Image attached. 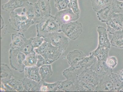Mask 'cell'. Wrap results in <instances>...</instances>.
<instances>
[{
	"mask_svg": "<svg viewBox=\"0 0 123 92\" xmlns=\"http://www.w3.org/2000/svg\"><path fill=\"white\" fill-rule=\"evenodd\" d=\"M39 68L36 66L25 67L24 71L25 77L40 82L41 80V78L39 72Z\"/></svg>",
	"mask_w": 123,
	"mask_h": 92,
	"instance_id": "18",
	"label": "cell"
},
{
	"mask_svg": "<svg viewBox=\"0 0 123 92\" xmlns=\"http://www.w3.org/2000/svg\"><path fill=\"white\" fill-rule=\"evenodd\" d=\"M34 16L33 19L36 24L38 23L42 20L44 15L43 12L39 7L37 3H36L34 4Z\"/></svg>",
	"mask_w": 123,
	"mask_h": 92,
	"instance_id": "33",
	"label": "cell"
},
{
	"mask_svg": "<svg viewBox=\"0 0 123 92\" xmlns=\"http://www.w3.org/2000/svg\"><path fill=\"white\" fill-rule=\"evenodd\" d=\"M39 72L41 75V79L49 78L53 74L51 65H43L39 68Z\"/></svg>",
	"mask_w": 123,
	"mask_h": 92,
	"instance_id": "26",
	"label": "cell"
},
{
	"mask_svg": "<svg viewBox=\"0 0 123 92\" xmlns=\"http://www.w3.org/2000/svg\"><path fill=\"white\" fill-rule=\"evenodd\" d=\"M61 81H58L53 83H48L44 82L43 84L47 87L48 92H56Z\"/></svg>",
	"mask_w": 123,
	"mask_h": 92,
	"instance_id": "39",
	"label": "cell"
},
{
	"mask_svg": "<svg viewBox=\"0 0 123 92\" xmlns=\"http://www.w3.org/2000/svg\"><path fill=\"white\" fill-rule=\"evenodd\" d=\"M54 2L55 6L59 11L68 7L70 0H54Z\"/></svg>",
	"mask_w": 123,
	"mask_h": 92,
	"instance_id": "35",
	"label": "cell"
},
{
	"mask_svg": "<svg viewBox=\"0 0 123 92\" xmlns=\"http://www.w3.org/2000/svg\"><path fill=\"white\" fill-rule=\"evenodd\" d=\"M107 66L112 69H113L118 64V60L116 57L114 56L108 57L106 61Z\"/></svg>",
	"mask_w": 123,
	"mask_h": 92,
	"instance_id": "40",
	"label": "cell"
},
{
	"mask_svg": "<svg viewBox=\"0 0 123 92\" xmlns=\"http://www.w3.org/2000/svg\"><path fill=\"white\" fill-rule=\"evenodd\" d=\"M109 49L98 47L95 50L90 52V56L95 57L99 61H106L109 56Z\"/></svg>",
	"mask_w": 123,
	"mask_h": 92,
	"instance_id": "19",
	"label": "cell"
},
{
	"mask_svg": "<svg viewBox=\"0 0 123 92\" xmlns=\"http://www.w3.org/2000/svg\"><path fill=\"white\" fill-rule=\"evenodd\" d=\"M95 92H114L115 90L110 76L101 78L96 86Z\"/></svg>",
	"mask_w": 123,
	"mask_h": 92,
	"instance_id": "13",
	"label": "cell"
},
{
	"mask_svg": "<svg viewBox=\"0 0 123 92\" xmlns=\"http://www.w3.org/2000/svg\"><path fill=\"white\" fill-rule=\"evenodd\" d=\"M90 68L100 77L110 76L113 72L112 69L108 67L105 61L96 60Z\"/></svg>",
	"mask_w": 123,
	"mask_h": 92,
	"instance_id": "9",
	"label": "cell"
},
{
	"mask_svg": "<svg viewBox=\"0 0 123 92\" xmlns=\"http://www.w3.org/2000/svg\"><path fill=\"white\" fill-rule=\"evenodd\" d=\"M4 26V20L2 18V16H1V29L2 30Z\"/></svg>",
	"mask_w": 123,
	"mask_h": 92,
	"instance_id": "44",
	"label": "cell"
},
{
	"mask_svg": "<svg viewBox=\"0 0 123 92\" xmlns=\"http://www.w3.org/2000/svg\"><path fill=\"white\" fill-rule=\"evenodd\" d=\"M30 3L28 0H9L7 3L2 4L1 8L3 10L10 13L19 8L25 7Z\"/></svg>",
	"mask_w": 123,
	"mask_h": 92,
	"instance_id": "12",
	"label": "cell"
},
{
	"mask_svg": "<svg viewBox=\"0 0 123 92\" xmlns=\"http://www.w3.org/2000/svg\"><path fill=\"white\" fill-rule=\"evenodd\" d=\"M79 81L92 84L97 86L101 78L94 71L89 68L78 76Z\"/></svg>",
	"mask_w": 123,
	"mask_h": 92,
	"instance_id": "10",
	"label": "cell"
},
{
	"mask_svg": "<svg viewBox=\"0 0 123 92\" xmlns=\"http://www.w3.org/2000/svg\"><path fill=\"white\" fill-rule=\"evenodd\" d=\"M26 56L18 49H10L9 51L10 66L15 70L20 72L24 71L25 66L24 62Z\"/></svg>",
	"mask_w": 123,
	"mask_h": 92,
	"instance_id": "4",
	"label": "cell"
},
{
	"mask_svg": "<svg viewBox=\"0 0 123 92\" xmlns=\"http://www.w3.org/2000/svg\"><path fill=\"white\" fill-rule=\"evenodd\" d=\"M17 92H26L23 86L22 80L15 79L14 77L8 80L7 83Z\"/></svg>",
	"mask_w": 123,
	"mask_h": 92,
	"instance_id": "28",
	"label": "cell"
},
{
	"mask_svg": "<svg viewBox=\"0 0 123 92\" xmlns=\"http://www.w3.org/2000/svg\"><path fill=\"white\" fill-rule=\"evenodd\" d=\"M22 8L21 14L25 15L28 19L33 20L34 16V4L30 2L27 6Z\"/></svg>",
	"mask_w": 123,
	"mask_h": 92,
	"instance_id": "31",
	"label": "cell"
},
{
	"mask_svg": "<svg viewBox=\"0 0 123 92\" xmlns=\"http://www.w3.org/2000/svg\"><path fill=\"white\" fill-rule=\"evenodd\" d=\"M114 13L123 14V2L113 0L111 4Z\"/></svg>",
	"mask_w": 123,
	"mask_h": 92,
	"instance_id": "34",
	"label": "cell"
},
{
	"mask_svg": "<svg viewBox=\"0 0 123 92\" xmlns=\"http://www.w3.org/2000/svg\"><path fill=\"white\" fill-rule=\"evenodd\" d=\"M26 38L22 33L12 34V42L10 45V49H18L24 44Z\"/></svg>",
	"mask_w": 123,
	"mask_h": 92,
	"instance_id": "21",
	"label": "cell"
},
{
	"mask_svg": "<svg viewBox=\"0 0 123 92\" xmlns=\"http://www.w3.org/2000/svg\"><path fill=\"white\" fill-rule=\"evenodd\" d=\"M38 6L45 16L51 15V9L50 0H38Z\"/></svg>",
	"mask_w": 123,
	"mask_h": 92,
	"instance_id": "25",
	"label": "cell"
},
{
	"mask_svg": "<svg viewBox=\"0 0 123 92\" xmlns=\"http://www.w3.org/2000/svg\"><path fill=\"white\" fill-rule=\"evenodd\" d=\"M61 26L55 16H45L37 24V36L43 37L49 33L62 32Z\"/></svg>",
	"mask_w": 123,
	"mask_h": 92,
	"instance_id": "1",
	"label": "cell"
},
{
	"mask_svg": "<svg viewBox=\"0 0 123 92\" xmlns=\"http://www.w3.org/2000/svg\"><path fill=\"white\" fill-rule=\"evenodd\" d=\"M97 60L95 57H86L79 63L74 66H70L64 71L62 75L66 79L73 76H78L87 68H90Z\"/></svg>",
	"mask_w": 123,
	"mask_h": 92,
	"instance_id": "2",
	"label": "cell"
},
{
	"mask_svg": "<svg viewBox=\"0 0 123 92\" xmlns=\"http://www.w3.org/2000/svg\"><path fill=\"white\" fill-rule=\"evenodd\" d=\"M80 15L74 13L70 7L58 11L55 16L59 24L62 25L77 21L79 18Z\"/></svg>",
	"mask_w": 123,
	"mask_h": 92,
	"instance_id": "8",
	"label": "cell"
},
{
	"mask_svg": "<svg viewBox=\"0 0 123 92\" xmlns=\"http://www.w3.org/2000/svg\"><path fill=\"white\" fill-rule=\"evenodd\" d=\"M49 65V63L41 55L37 54V61L36 65L37 66L40 68L44 65Z\"/></svg>",
	"mask_w": 123,
	"mask_h": 92,
	"instance_id": "42",
	"label": "cell"
},
{
	"mask_svg": "<svg viewBox=\"0 0 123 92\" xmlns=\"http://www.w3.org/2000/svg\"><path fill=\"white\" fill-rule=\"evenodd\" d=\"M28 18L25 15H19L13 11L10 13L9 22L12 26V29L17 31H19L20 26L21 22Z\"/></svg>",
	"mask_w": 123,
	"mask_h": 92,
	"instance_id": "17",
	"label": "cell"
},
{
	"mask_svg": "<svg viewBox=\"0 0 123 92\" xmlns=\"http://www.w3.org/2000/svg\"><path fill=\"white\" fill-rule=\"evenodd\" d=\"M62 32L69 39L74 40L78 39L82 33L83 26L82 23L76 21L62 25Z\"/></svg>",
	"mask_w": 123,
	"mask_h": 92,
	"instance_id": "5",
	"label": "cell"
},
{
	"mask_svg": "<svg viewBox=\"0 0 123 92\" xmlns=\"http://www.w3.org/2000/svg\"><path fill=\"white\" fill-rule=\"evenodd\" d=\"M106 23L107 32L110 34L113 35L122 31L123 28V14L114 13Z\"/></svg>",
	"mask_w": 123,
	"mask_h": 92,
	"instance_id": "6",
	"label": "cell"
},
{
	"mask_svg": "<svg viewBox=\"0 0 123 92\" xmlns=\"http://www.w3.org/2000/svg\"><path fill=\"white\" fill-rule=\"evenodd\" d=\"M43 38L45 41L57 48L62 53L68 45L69 39L62 32L49 33Z\"/></svg>",
	"mask_w": 123,
	"mask_h": 92,
	"instance_id": "3",
	"label": "cell"
},
{
	"mask_svg": "<svg viewBox=\"0 0 123 92\" xmlns=\"http://www.w3.org/2000/svg\"><path fill=\"white\" fill-rule=\"evenodd\" d=\"M113 0H91L93 9L96 12L111 5Z\"/></svg>",
	"mask_w": 123,
	"mask_h": 92,
	"instance_id": "23",
	"label": "cell"
},
{
	"mask_svg": "<svg viewBox=\"0 0 123 92\" xmlns=\"http://www.w3.org/2000/svg\"><path fill=\"white\" fill-rule=\"evenodd\" d=\"M68 7L72 10L74 13L80 16V10L78 4V0H70Z\"/></svg>",
	"mask_w": 123,
	"mask_h": 92,
	"instance_id": "37",
	"label": "cell"
},
{
	"mask_svg": "<svg viewBox=\"0 0 123 92\" xmlns=\"http://www.w3.org/2000/svg\"><path fill=\"white\" fill-rule=\"evenodd\" d=\"M35 24L36 23L33 20L28 19L21 22L20 26L19 31L25 32L31 26Z\"/></svg>",
	"mask_w": 123,
	"mask_h": 92,
	"instance_id": "36",
	"label": "cell"
},
{
	"mask_svg": "<svg viewBox=\"0 0 123 92\" xmlns=\"http://www.w3.org/2000/svg\"><path fill=\"white\" fill-rule=\"evenodd\" d=\"M18 49L26 56L35 52L34 48L31 44V39H27L26 38L24 44Z\"/></svg>",
	"mask_w": 123,
	"mask_h": 92,
	"instance_id": "29",
	"label": "cell"
},
{
	"mask_svg": "<svg viewBox=\"0 0 123 92\" xmlns=\"http://www.w3.org/2000/svg\"><path fill=\"white\" fill-rule=\"evenodd\" d=\"M62 53L57 48L48 43V49L46 51L41 55L48 62L49 64L51 65L59 59Z\"/></svg>",
	"mask_w": 123,
	"mask_h": 92,
	"instance_id": "11",
	"label": "cell"
},
{
	"mask_svg": "<svg viewBox=\"0 0 123 92\" xmlns=\"http://www.w3.org/2000/svg\"><path fill=\"white\" fill-rule=\"evenodd\" d=\"M79 81L78 76L68 77L63 81H61L56 92H79Z\"/></svg>",
	"mask_w": 123,
	"mask_h": 92,
	"instance_id": "7",
	"label": "cell"
},
{
	"mask_svg": "<svg viewBox=\"0 0 123 92\" xmlns=\"http://www.w3.org/2000/svg\"><path fill=\"white\" fill-rule=\"evenodd\" d=\"M22 81L26 91L29 92H40L41 86L44 82L43 79L38 82L25 77L23 79Z\"/></svg>",
	"mask_w": 123,
	"mask_h": 92,
	"instance_id": "15",
	"label": "cell"
},
{
	"mask_svg": "<svg viewBox=\"0 0 123 92\" xmlns=\"http://www.w3.org/2000/svg\"><path fill=\"white\" fill-rule=\"evenodd\" d=\"M31 42L32 46L34 48L38 47L44 41L43 37L37 36L31 38Z\"/></svg>",
	"mask_w": 123,
	"mask_h": 92,
	"instance_id": "38",
	"label": "cell"
},
{
	"mask_svg": "<svg viewBox=\"0 0 123 92\" xmlns=\"http://www.w3.org/2000/svg\"><path fill=\"white\" fill-rule=\"evenodd\" d=\"M110 77L115 92H121L123 87V81L120 79L118 74L112 72Z\"/></svg>",
	"mask_w": 123,
	"mask_h": 92,
	"instance_id": "27",
	"label": "cell"
},
{
	"mask_svg": "<svg viewBox=\"0 0 123 92\" xmlns=\"http://www.w3.org/2000/svg\"><path fill=\"white\" fill-rule=\"evenodd\" d=\"M114 13L111 5L97 12V16L99 20L101 22L106 23Z\"/></svg>",
	"mask_w": 123,
	"mask_h": 92,
	"instance_id": "20",
	"label": "cell"
},
{
	"mask_svg": "<svg viewBox=\"0 0 123 92\" xmlns=\"http://www.w3.org/2000/svg\"><path fill=\"white\" fill-rule=\"evenodd\" d=\"M0 66L1 82L6 84L8 80L14 77L13 73L7 65L1 63Z\"/></svg>",
	"mask_w": 123,
	"mask_h": 92,
	"instance_id": "22",
	"label": "cell"
},
{
	"mask_svg": "<svg viewBox=\"0 0 123 92\" xmlns=\"http://www.w3.org/2000/svg\"><path fill=\"white\" fill-rule=\"evenodd\" d=\"M48 43L44 41L41 46L37 48H35L34 51L37 54L42 55L46 52L48 49Z\"/></svg>",
	"mask_w": 123,
	"mask_h": 92,
	"instance_id": "41",
	"label": "cell"
},
{
	"mask_svg": "<svg viewBox=\"0 0 123 92\" xmlns=\"http://www.w3.org/2000/svg\"><path fill=\"white\" fill-rule=\"evenodd\" d=\"M37 54L35 52L26 56L24 62L25 67H31L36 66L37 61Z\"/></svg>",
	"mask_w": 123,
	"mask_h": 92,
	"instance_id": "30",
	"label": "cell"
},
{
	"mask_svg": "<svg viewBox=\"0 0 123 92\" xmlns=\"http://www.w3.org/2000/svg\"><path fill=\"white\" fill-rule=\"evenodd\" d=\"M86 57L82 51L74 50L70 52L67 56V60L70 66L79 63Z\"/></svg>",
	"mask_w": 123,
	"mask_h": 92,
	"instance_id": "16",
	"label": "cell"
},
{
	"mask_svg": "<svg viewBox=\"0 0 123 92\" xmlns=\"http://www.w3.org/2000/svg\"><path fill=\"white\" fill-rule=\"evenodd\" d=\"M120 79L123 81V69L117 73Z\"/></svg>",
	"mask_w": 123,
	"mask_h": 92,
	"instance_id": "43",
	"label": "cell"
},
{
	"mask_svg": "<svg viewBox=\"0 0 123 92\" xmlns=\"http://www.w3.org/2000/svg\"><path fill=\"white\" fill-rule=\"evenodd\" d=\"M97 31L99 35L98 47L110 49L111 45L108 38L107 29L103 26H98Z\"/></svg>",
	"mask_w": 123,
	"mask_h": 92,
	"instance_id": "14",
	"label": "cell"
},
{
	"mask_svg": "<svg viewBox=\"0 0 123 92\" xmlns=\"http://www.w3.org/2000/svg\"><path fill=\"white\" fill-rule=\"evenodd\" d=\"M111 43L112 46L115 47L123 48V31H120L113 34Z\"/></svg>",
	"mask_w": 123,
	"mask_h": 92,
	"instance_id": "24",
	"label": "cell"
},
{
	"mask_svg": "<svg viewBox=\"0 0 123 92\" xmlns=\"http://www.w3.org/2000/svg\"><path fill=\"white\" fill-rule=\"evenodd\" d=\"M122 31H123V30H122Z\"/></svg>",
	"mask_w": 123,
	"mask_h": 92,
	"instance_id": "45",
	"label": "cell"
},
{
	"mask_svg": "<svg viewBox=\"0 0 123 92\" xmlns=\"http://www.w3.org/2000/svg\"><path fill=\"white\" fill-rule=\"evenodd\" d=\"M96 86L92 84L79 81V92H95Z\"/></svg>",
	"mask_w": 123,
	"mask_h": 92,
	"instance_id": "32",
	"label": "cell"
}]
</instances>
